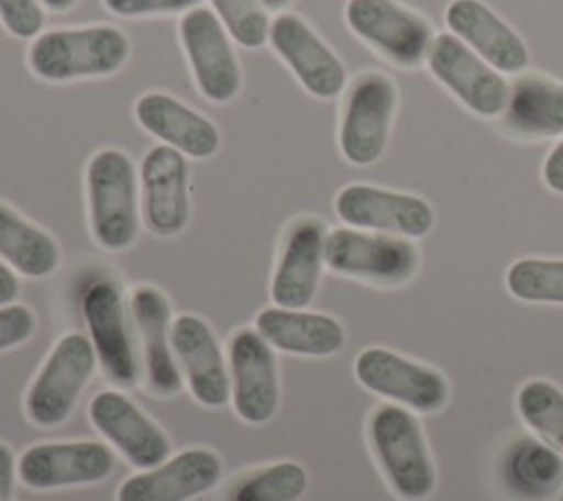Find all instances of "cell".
<instances>
[{"mask_svg":"<svg viewBox=\"0 0 563 501\" xmlns=\"http://www.w3.org/2000/svg\"><path fill=\"white\" fill-rule=\"evenodd\" d=\"M347 26L398 66L413 68L433 42L429 22L394 0H350Z\"/></svg>","mask_w":563,"mask_h":501,"instance_id":"cell-12","label":"cell"},{"mask_svg":"<svg viewBox=\"0 0 563 501\" xmlns=\"http://www.w3.org/2000/svg\"><path fill=\"white\" fill-rule=\"evenodd\" d=\"M506 490L523 501H548L563 486V457L534 437L515 439L499 464Z\"/></svg>","mask_w":563,"mask_h":501,"instance_id":"cell-26","label":"cell"},{"mask_svg":"<svg viewBox=\"0 0 563 501\" xmlns=\"http://www.w3.org/2000/svg\"><path fill=\"white\" fill-rule=\"evenodd\" d=\"M37 319L33 310L20 303L0 305V352L11 349L33 336Z\"/></svg>","mask_w":563,"mask_h":501,"instance_id":"cell-33","label":"cell"},{"mask_svg":"<svg viewBox=\"0 0 563 501\" xmlns=\"http://www.w3.org/2000/svg\"><path fill=\"white\" fill-rule=\"evenodd\" d=\"M141 220L158 237L178 235L189 222L187 156L169 145H154L139 167Z\"/></svg>","mask_w":563,"mask_h":501,"instance_id":"cell-10","label":"cell"},{"mask_svg":"<svg viewBox=\"0 0 563 501\" xmlns=\"http://www.w3.org/2000/svg\"><path fill=\"white\" fill-rule=\"evenodd\" d=\"M112 470V450L92 439L35 444L18 459V479L33 490L99 483L108 479Z\"/></svg>","mask_w":563,"mask_h":501,"instance_id":"cell-13","label":"cell"},{"mask_svg":"<svg viewBox=\"0 0 563 501\" xmlns=\"http://www.w3.org/2000/svg\"><path fill=\"white\" fill-rule=\"evenodd\" d=\"M367 437L376 464L402 501H424L435 490V468L413 413L405 407L378 404L367 420Z\"/></svg>","mask_w":563,"mask_h":501,"instance_id":"cell-3","label":"cell"},{"mask_svg":"<svg viewBox=\"0 0 563 501\" xmlns=\"http://www.w3.org/2000/svg\"><path fill=\"white\" fill-rule=\"evenodd\" d=\"M178 37L198 92L211 103H229L240 94L242 70L231 35L209 7H194L178 22Z\"/></svg>","mask_w":563,"mask_h":501,"instance_id":"cell-6","label":"cell"},{"mask_svg":"<svg viewBox=\"0 0 563 501\" xmlns=\"http://www.w3.org/2000/svg\"><path fill=\"white\" fill-rule=\"evenodd\" d=\"M0 259L15 272L40 279L59 266L57 242L0 200Z\"/></svg>","mask_w":563,"mask_h":501,"instance_id":"cell-27","label":"cell"},{"mask_svg":"<svg viewBox=\"0 0 563 501\" xmlns=\"http://www.w3.org/2000/svg\"><path fill=\"white\" fill-rule=\"evenodd\" d=\"M42 7L40 0H0V22L13 37L33 40L44 29Z\"/></svg>","mask_w":563,"mask_h":501,"instance_id":"cell-32","label":"cell"},{"mask_svg":"<svg viewBox=\"0 0 563 501\" xmlns=\"http://www.w3.org/2000/svg\"><path fill=\"white\" fill-rule=\"evenodd\" d=\"M325 224L314 215L297 218L284 235L271 279V299L279 308H306L321 279Z\"/></svg>","mask_w":563,"mask_h":501,"instance_id":"cell-18","label":"cell"},{"mask_svg":"<svg viewBox=\"0 0 563 501\" xmlns=\"http://www.w3.org/2000/svg\"><path fill=\"white\" fill-rule=\"evenodd\" d=\"M51 11H70L79 0H40Z\"/></svg>","mask_w":563,"mask_h":501,"instance_id":"cell-38","label":"cell"},{"mask_svg":"<svg viewBox=\"0 0 563 501\" xmlns=\"http://www.w3.org/2000/svg\"><path fill=\"white\" fill-rule=\"evenodd\" d=\"M255 330L271 347L299 356H332L345 343L334 316L303 308H264L255 316Z\"/></svg>","mask_w":563,"mask_h":501,"instance_id":"cell-24","label":"cell"},{"mask_svg":"<svg viewBox=\"0 0 563 501\" xmlns=\"http://www.w3.org/2000/svg\"><path fill=\"white\" fill-rule=\"evenodd\" d=\"M323 261L336 275L376 286H400L416 275L420 255L407 237L341 226L325 235Z\"/></svg>","mask_w":563,"mask_h":501,"instance_id":"cell-5","label":"cell"},{"mask_svg":"<svg viewBox=\"0 0 563 501\" xmlns=\"http://www.w3.org/2000/svg\"><path fill=\"white\" fill-rule=\"evenodd\" d=\"M354 376L372 393L416 413H435L449 400V382L438 369L385 347L363 349L354 360Z\"/></svg>","mask_w":563,"mask_h":501,"instance_id":"cell-8","label":"cell"},{"mask_svg":"<svg viewBox=\"0 0 563 501\" xmlns=\"http://www.w3.org/2000/svg\"><path fill=\"white\" fill-rule=\"evenodd\" d=\"M172 349L196 402L216 409L231 398V376L213 330L196 314L172 321Z\"/></svg>","mask_w":563,"mask_h":501,"instance_id":"cell-20","label":"cell"},{"mask_svg":"<svg viewBox=\"0 0 563 501\" xmlns=\"http://www.w3.org/2000/svg\"><path fill=\"white\" fill-rule=\"evenodd\" d=\"M334 211L354 229L400 237H422L433 226V209L427 200L363 182L343 187L334 198Z\"/></svg>","mask_w":563,"mask_h":501,"instance_id":"cell-15","label":"cell"},{"mask_svg":"<svg viewBox=\"0 0 563 501\" xmlns=\"http://www.w3.org/2000/svg\"><path fill=\"white\" fill-rule=\"evenodd\" d=\"M398 92L394 81L376 70L354 77L339 123V149L352 165H369L385 152Z\"/></svg>","mask_w":563,"mask_h":501,"instance_id":"cell-7","label":"cell"},{"mask_svg":"<svg viewBox=\"0 0 563 501\" xmlns=\"http://www.w3.org/2000/svg\"><path fill=\"white\" fill-rule=\"evenodd\" d=\"M20 294V281L13 268L0 259V305H9Z\"/></svg>","mask_w":563,"mask_h":501,"instance_id":"cell-37","label":"cell"},{"mask_svg":"<svg viewBox=\"0 0 563 501\" xmlns=\"http://www.w3.org/2000/svg\"><path fill=\"white\" fill-rule=\"evenodd\" d=\"M128 57L130 40L112 24L51 29L33 37L26 51L31 73L57 84L114 75Z\"/></svg>","mask_w":563,"mask_h":501,"instance_id":"cell-1","label":"cell"},{"mask_svg":"<svg viewBox=\"0 0 563 501\" xmlns=\"http://www.w3.org/2000/svg\"><path fill=\"white\" fill-rule=\"evenodd\" d=\"M81 312L106 378L121 389L134 387L139 382V363L119 283L112 279L92 281L81 297Z\"/></svg>","mask_w":563,"mask_h":501,"instance_id":"cell-9","label":"cell"},{"mask_svg":"<svg viewBox=\"0 0 563 501\" xmlns=\"http://www.w3.org/2000/svg\"><path fill=\"white\" fill-rule=\"evenodd\" d=\"M501 123L526 138L563 134V86L541 75L515 79L508 88Z\"/></svg>","mask_w":563,"mask_h":501,"instance_id":"cell-25","label":"cell"},{"mask_svg":"<svg viewBox=\"0 0 563 501\" xmlns=\"http://www.w3.org/2000/svg\"><path fill=\"white\" fill-rule=\"evenodd\" d=\"M103 7L121 18H145L165 13H185L200 0H101Z\"/></svg>","mask_w":563,"mask_h":501,"instance_id":"cell-34","label":"cell"},{"mask_svg":"<svg viewBox=\"0 0 563 501\" xmlns=\"http://www.w3.org/2000/svg\"><path fill=\"white\" fill-rule=\"evenodd\" d=\"M88 224L95 242L106 250H125L139 237L141 191L132 158L106 147L86 165Z\"/></svg>","mask_w":563,"mask_h":501,"instance_id":"cell-2","label":"cell"},{"mask_svg":"<svg viewBox=\"0 0 563 501\" xmlns=\"http://www.w3.org/2000/svg\"><path fill=\"white\" fill-rule=\"evenodd\" d=\"M512 297L530 303H563V259H517L506 272Z\"/></svg>","mask_w":563,"mask_h":501,"instance_id":"cell-30","label":"cell"},{"mask_svg":"<svg viewBox=\"0 0 563 501\" xmlns=\"http://www.w3.org/2000/svg\"><path fill=\"white\" fill-rule=\"evenodd\" d=\"M521 420L563 455V391L548 380H528L517 391Z\"/></svg>","mask_w":563,"mask_h":501,"instance_id":"cell-29","label":"cell"},{"mask_svg":"<svg viewBox=\"0 0 563 501\" xmlns=\"http://www.w3.org/2000/svg\"><path fill=\"white\" fill-rule=\"evenodd\" d=\"M229 376L235 413L249 424H266L279 404V378L273 347L255 327L231 336Z\"/></svg>","mask_w":563,"mask_h":501,"instance_id":"cell-14","label":"cell"},{"mask_svg":"<svg viewBox=\"0 0 563 501\" xmlns=\"http://www.w3.org/2000/svg\"><path fill=\"white\" fill-rule=\"evenodd\" d=\"M262 2V7L268 11H279V9H284V7H288L292 0H260Z\"/></svg>","mask_w":563,"mask_h":501,"instance_id":"cell-39","label":"cell"},{"mask_svg":"<svg viewBox=\"0 0 563 501\" xmlns=\"http://www.w3.org/2000/svg\"><path fill=\"white\" fill-rule=\"evenodd\" d=\"M134 119L147 134L187 158H209L220 149V130L205 114L167 92H145L139 97Z\"/></svg>","mask_w":563,"mask_h":501,"instance_id":"cell-22","label":"cell"},{"mask_svg":"<svg viewBox=\"0 0 563 501\" xmlns=\"http://www.w3.org/2000/svg\"><path fill=\"white\" fill-rule=\"evenodd\" d=\"M444 20L451 33L495 70L519 73L528 66L523 40L479 0H453Z\"/></svg>","mask_w":563,"mask_h":501,"instance_id":"cell-23","label":"cell"},{"mask_svg":"<svg viewBox=\"0 0 563 501\" xmlns=\"http://www.w3.org/2000/svg\"><path fill=\"white\" fill-rule=\"evenodd\" d=\"M95 365L97 354L92 341L81 332L64 334L26 389V417L37 426L62 424L73 413Z\"/></svg>","mask_w":563,"mask_h":501,"instance_id":"cell-4","label":"cell"},{"mask_svg":"<svg viewBox=\"0 0 563 501\" xmlns=\"http://www.w3.org/2000/svg\"><path fill=\"white\" fill-rule=\"evenodd\" d=\"M268 44L312 97L334 99L345 88L341 59L299 15L279 13L271 20Z\"/></svg>","mask_w":563,"mask_h":501,"instance_id":"cell-16","label":"cell"},{"mask_svg":"<svg viewBox=\"0 0 563 501\" xmlns=\"http://www.w3.org/2000/svg\"><path fill=\"white\" fill-rule=\"evenodd\" d=\"M306 486L308 472L301 464L277 461L233 479L222 501H299Z\"/></svg>","mask_w":563,"mask_h":501,"instance_id":"cell-28","label":"cell"},{"mask_svg":"<svg viewBox=\"0 0 563 501\" xmlns=\"http://www.w3.org/2000/svg\"><path fill=\"white\" fill-rule=\"evenodd\" d=\"M427 64L433 77L475 114L495 116L504 112L508 99L506 79L453 33L433 37Z\"/></svg>","mask_w":563,"mask_h":501,"instance_id":"cell-11","label":"cell"},{"mask_svg":"<svg viewBox=\"0 0 563 501\" xmlns=\"http://www.w3.org/2000/svg\"><path fill=\"white\" fill-rule=\"evenodd\" d=\"M95 428L136 468L147 470L169 457V439L128 396L108 389L97 393L88 407Z\"/></svg>","mask_w":563,"mask_h":501,"instance_id":"cell-17","label":"cell"},{"mask_svg":"<svg viewBox=\"0 0 563 501\" xmlns=\"http://www.w3.org/2000/svg\"><path fill=\"white\" fill-rule=\"evenodd\" d=\"M132 319L143 347L147 387L158 398H172L183 389V374L172 349V308L154 286H136L130 299Z\"/></svg>","mask_w":563,"mask_h":501,"instance_id":"cell-21","label":"cell"},{"mask_svg":"<svg viewBox=\"0 0 563 501\" xmlns=\"http://www.w3.org/2000/svg\"><path fill=\"white\" fill-rule=\"evenodd\" d=\"M543 180L552 191L563 193V141H559L548 154L543 163Z\"/></svg>","mask_w":563,"mask_h":501,"instance_id":"cell-36","label":"cell"},{"mask_svg":"<svg viewBox=\"0 0 563 501\" xmlns=\"http://www.w3.org/2000/svg\"><path fill=\"white\" fill-rule=\"evenodd\" d=\"M220 475L222 461L213 450L187 448L128 477L117 490V501H189L209 492Z\"/></svg>","mask_w":563,"mask_h":501,"instance_id":"cell-19","label":"cell"},{"mask_svg":"<svg viewBox=\"0 0 563 501\" xmlns=\"http://www.w3.org/2000/svg\"><path fill=\"white\" fill-rule=\"evenodd\" d=\"M233 42L244 48H260L268 42L271 18L260 0H209Z\"/></svg>","mask_w":563,"mask_h":501,"instance_id":"cell-31","label":"cell"},{"mask_svg":"<svg viewBox=\"0 0 563 501\" xmlns=\"http://www.w3.org/2000/svg\"><path fill=\"white\" fill-rule=\"evenodd\" d=\"M18 477V464L7 444L0 442V501H13V483Z\"/></svg>","mask_w":563,"mask_h":501,"instance_id":"cell-35","label":"cell"}]
</instances>
